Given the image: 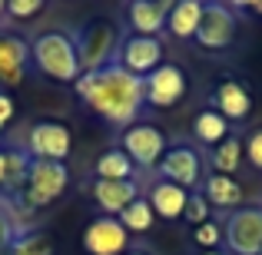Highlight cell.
Listing matches in <instances>:
<instances>
[{
	"label": "cell",
	"mask_w": 262,
	"mask_h": 255,
	"mask_svg": "<svg viewBox=\"0 0 262 255\" xmlns=\"http://www.w3.org/2000/svg\"><path fill=\"white\" fill-rule=\"evenodd\" d=\"M73 93L110 126H133L143 109V80L126 73L120 63H110L96 73H83L73 83Z\"/></svg>",
	"instance_id": "obj_1"
},
{
	"label": "cell",
	"mask_w": 262,
	"mask_h": 255,
	"mask_svg": "<svg viewBox=\"0 0 262 255\" xmlns=\"http://www.w3.org/2000/svg\"><path fill=\"white\" fill-rule=\"evenodd\" d=\"M30 66L53 83H77L83 77L70 30H47L30 43Z\"/></svg>",
	"instance_id": "obj_2"
},
{
	"label": "cell",
	"mask_w": 262,
	"mask_h": 255,
	"mask_svg": "<svg viewBox=\"0 0 262 255\" xmlns=\"http://www.w3.org/2000/svg\"><path fill=\"white\" fill-rule=\"evenodd\" d=\"M77 43V57H80V70L83 73H96L103 66L116 63V50H120L123 37L110 20H90L73 33Z\"/></svg>",
	"instance_id": "obj_3"
},
{
	"label": "cell",
	"mask_w": 262,
	"mask_h": 255,
	"mask_svg": "<svg viewBox=\"0 0 262 255\" xmlns=\"http://www.w3.org/2000/svg\"><path fill=\"white\" fill-rule=\"evenodd\" d=\"M223 242L232 255H259L262 252V205H239L226 216Z\"/></svg>",
	"instance_id": "obj_4"
},
{
	"label": "cell",
	"mask_w": 262,
	"mask_h": 255,
	"mask_svg": "<svg viewBox=\"0 0 262 255\" xmlns=\"http://www.w3.org/2000/svg\"><path fill=\"white\" fill-rule=\"evenodd\" d=\"M30 159H50V163H63L67 156L73 153V133L67 123L57 120H37L30 123L24 140Z\"/></svg>",
	"instance_id": "obj_5"
},
{
	"label": "cell",
	"mask_w": 262,
	"mask_h": 255,
	"mask_svg": "<svg viewBox=\"0 0 262 255\" xmlns=\"http://www.w3.org/2000/svg\"><path fill=\"white\" fill-rule=\"evenodd\" d=\"M120 149L136 163V169H156L166 153V133L153 123H133L123 129L120 136Z\"/></svg>",
	"instance_id": "obj_6"
},
{
	"label": "cell",
	"mask_w": 262,
	"mask_h": 255,
	"mask_svg": "<svg viewBox=\"0 0 262 255\" xmlns=\"http://www.w3.org/2000/svg\"><path fill=\"white\" fill-rule=\"evenodd\" d=\"M116 63H120L126 73L146 80L153 70H160V66L166 63V60H163V40L160 37H136V33H129V37H123L120 50H116Z\"/></svg>",
	"instance_id": "obj_7"
},
{
	"label": "cell",
	"mask_w": 262,
	"mask_h": 255,
	"mask_svg": "<svg viewBox=\"0 0 262 255\" xmlns=\"http://www.w3.org/2000/svg\"><path fill=\"white\" fill-rule=\"evenodd\" d=\"M239 20L236 10L226 4H203V20H199L196 30V43L206 50H226V47L236 40Z\"/></svg>",
	"instance_id": "obj_8"
},
{
	"label": "cell",
	"mask_w": 262,
	"mask_h": 255,
	"mask_svg": "<svg viewBox=\"0 0 262 255\" xmlns=\"http://www.w3.org/2000/svg\"><path fill=\"white\" fill-rule=\"evenodd\" d=\"M186 73L179 63H163L160 70H153L143 80V100L156 109H169L186 96Z\"/></svg>",
	"instance_id": "obj_9"
},
{
	"label": "cell",
	"mask_w": 262,
	"mask_h": 255,
	"mask_svg": "<svg viewBox=\"0 0 262 255\" xmlns=\"http://www.w3.org/2000/svg\"><path fill=\"white\" fill-rule=\"evenodd\" d=\"M160 179H166V182L179 186V189L192 192V186H199V176H203V159H199V153L192 146H186V143H176V146H169L166 153H163L160 159Z\"/></svg>",
	"instance_id": "obj_10"
},
{
	"label": "cell",
	"mask_w": 262,
	"mask_h": 255,
	"mask_svg": "<svg viewBox=\"0 0 262 255\" xmlns=\"http://www.w3.org/2000/svg\"><path fill=\"white\" fill-rule=\"evenodd\" d=\"M83 249L90 255H126L129 252V232L113 216H96L83 229Z\"/></svg>",
	"instance_id": "obj_11"
},
{
	"label": "cell",
	"mask_w": 262,
	"mask_h": 255,
	"mask_svg": "<svg viewBox=\"0 0 262 255\" xmlns=\"http://www.w3.org/2000/svg\"><path fill=\"white\" fill-rule=\"evenodd\" d=\"M169 0H129L123 17H126L129 33L136 37H160L166 30V17H169Z\"/></svg>",
	"instance_id": "obj_12"
},
{
	"label": "cell",
	"mask_w": 262,
	"mask_h": 255,
	"mask_svg": "<svg viewBox=\"0 0 262 255\" xmlns=\"http://www.w3.org/2000/svg\"><path fill=\"white\" fill-rule=\"evenodd\" d=\"M30 70V43L17 33H0V89L20 86Z\"/></svg>",
	"instance_id": "obj_13"
},
{
	"label": "cell",
	"mask_w": 262,
	"mask_h": 255,
	"mask_svg": "<svg viewBox=\"0 0 262 255\" xmlns=\"http://www.w3.org/2000/svg\"><path fill=\"white\" fill-rule=\"evenodd\" d=\"M140 182H106V179H93L90 182V199L103 216H120L126 205H133L140 199Z\"/></svg>",
	"instance_id": "obj_14"
},
{
	"label": "cell",
	"mask_w": 262,
	"mask_h": 255,
	"mask_svg": "<svg viewBox=\"0 0 262 255\" xmlns=\"http://www.w3.org/2000/svg\"><path fill=\"white\" fill-rule=\"evenodd\" d=\"M27 172H30V153H27L24 143L0 146V189H4L7 199H13L24 189Z\"/></svg>",
	"instance_id": "obj_15"
},
{
	"label": "cell",
	"mask_w": 262,
	"mask_h": 255,
	"mask_svg": "<svg viewBox=\"0 0 262 255\" xmlns=\"http://www.w3.org/2000/svg\"><path fill=\"white\" fill-rule=\"evenodd\" d=\"M212 106H216L219 116H226L229 123H239L249 116L252 109V96L249 89L243 83H236V80H223L216 89H212Z\"/></svg>",
	"instance_id": "obj_16"
},
{
	"label": "cell",
	"mask_w": 262,
	"mask_h": 255,
	"mask_svg": "<svg viewBox=\"0 0 262 255\" xmlns=\"http://www.w3.org/2000/svg\"><path fill=\"white\" fill-rule=\"evenodd\" d=\"M186 199H189V192L179 189V186H173V182H166V179L153 182V186H149V192H146V202L153 205L156 219H166V222H176V219H183Z\"/></svg>",
	"instance_id": "obj_17"
},
{
	"label": "cell",
	"mask_w": 262,
	"mask_h": 255,
	"mask_svg": "<svg viewBox=\"0 0 262 255\" xmlns=\"http://www.w3.org/2000/svg\"><path fill=\"white\" fill-rule=\"evenodd\" d=\"M136 163L123 153L120 146H110L93 159V179H106V182H136Z\"/></svg>",
	"instance_id": "obj_18"
},
{
	"label": "cell",
	"mask_w": 262,
	"mask_h": 255,
	"mask_svg": "<svg viewBox=\"0 0 262 255\" xmlns=\"http://www.w3.org/2000/svg\"><path fill=\"white\" fill-rule=\"evenodd\" d=\"M203 196L209 205L216 209H239L243 205V186L232 176H219V172H209L203 182Z\"/></svg>",
	"instance_id": "obj_19"
},
{
	"label": "cell",
	"mask_w": 262,
	"mask_h": 255,
	"mask_svg": "<svg viewBox=\"0 0 262 255\" xmlns=\"http://www.w3.org/2000/svg\"><path fill=\"white\" fill-rule=\"evenodd\" d=\"M199 20H203V4H199V0H179V4L169 7L166 30L173 33L176 40H189V37L196 40Z\"/></svg>",
	"instance_id": "obj_20"
},
{
	"label": "cell",
	"mask_w": 262,
	"mask_h": 255,
	"mask_svg": "<svg viewBox=\"0 0 262 255\" xmlns=\"http://www.w3.org/2000/svg\"><path fill=\"white\" fill-rule=\"evenodd\" d=\"M192 136H196L203 146H219V143L229 136V120L219 116L216 109H203L192 120Z\"/></svg>",
	"instance_id": "obj_21"
},
{
	"label": "cell",
	"mask_w": 262,
	"mask_h": 255,
	"mask_svg": "<svg viewBox=\"0 0 262 255\" xmlns=\"http://www.w3.org/2000/svg\"><path fill=\"white\" fill-rule=\"evenodd\" d=\"M243 140L239 136H226L219 146H212V156H209V163H212V172H219V176H232L239 166H243Z\"/></svg>",
	"instance_id": "obj_22"
},
{
	"label": "cell",
	"mask_w": 262,
	"mask_h": 255,
	"mask_svg": "<svg viewBox=\"0 0 262 255\" xmlns=\"http://www.w3.org/2000/svg\"><path fill=\"white\" fill-rule=\"evenodd\" d=\"M116 219H120V225L129 232V236H143V232H149V229H153L156 212H153V205L146 202V196H140L133 205H126V209H123Z\"/></svg>",
	"instance_id": "obj_23"
},
{
	"label": "cell",
	"mask_w": 262,
	"mask_h": 255,
	"mask_svg": "<svg viewBox=\"0 0 262 255\" xmlns=\"http://www.w3.org/2000/svg\"><path fill=\"white\" fill-rule=\"evenodd\" d=\"M7 255H53V245L43 232L27 229V232H17V239L10 242Z\"/></svg>",
	"instance_id": "obj_24"
},
{
	"label": "cell",
	"mask_w": 262,
	"mask_h": 255,
	"mask_svg": "<svg viewBox=\"0 0 262 255\" xmlns=\"http://www.w3.org/2000/svg\"><path fill=\"white\" fill-rule=\"evenodd\" d=\"M209 216H212V205L206 202V196L199 189H192L189 192V199H186V212H183V219L192 225V229H199L203 222H209Z\"/></svg>",
	"instance_id": "obj_25"
},
{
	"label": "cell",
	"mask_w": 262,
	"mask_h": 255,
	"mask_svg": "<svg viewBox=\"0 0 262 255\" xmlns=\"http://www.w3.org/2000/svg\"><path fill=\"white\" fill-rule=\"evenodd\" d=\"M192 242L199 245L203 252H212V249H219V242H223V225L219 222H203L196 232H192Z\"/></svg>",
	"instance_id": "obj_26"
},
{
	"label": "cell",
	"mask_w": 262,
	"mask_h": 255,
	"mask_svg": "<svg viewBox=\"0 0 262 255\" xmlns=\"http://www.w3.org/2000/svg\"><path fill=\"white\" fill-rule=\"evenodd\" d=\"M43 7H47L43 0H10V4H7V17L10 20H30V17H37Z\"/></svg>",
	"instance_id": "obj_27"
},
{
	"label": "cell",
	"mask_w": 262,
	"mask_h": 255,
	"mask_svg": "<svg viewBox=\"0 0 262 255\" xmlns=\"http://www.w3.org/2000/svg\"><path fill=\"white\" fill-rule=\"evenodd\" d=\"M17 225H13V219L4 212V205H0V255H7V249H10V242L17 239Z\"/></svg>",
	"instance_id": "obj_28"
},
{
	"label": "cell",
	"mask_w": 262,
	"mask_h": 255,
	"mask_svg": "<svg viewBox=\"0 0 262 255\" xmlns=\"http://www.w3.org/2000/svg\"><path fill=\"white\" fill-rule=\"evenodd\" d=\"M17 116V103L7 89H0V140H4V129L10 126V120Z\"/></svg>",
	"instance_id": "obj_29"
},
{
	"label": "cell",
	"mask_w": 262,
	"mask_h": 255,
	"mask_svg": "<svg viewBox=\"0 0 262 255\" xmlns=\"http://www.w3.org/2000/svg\"><path fill=\"white\" fill-rule=\"evenodd\" d=\"M243 146H246V156H249V163H252L256 169H262V129H256V133H252L249 140L243 143Z\"/></svg>",
	"instance_id": "obj_30"
},
{
	"label": "cell",
	"mask_w": 262,
	"mask_h": 255,
	"mask_svg": "<svg viewBox=\"0 0 262 255\" xmlns=\"http://www.w3.org/2000/svg\"><path fill=\"white\" fill-rule=\"evenodd\" d=\"M232 10H249V13H256V17H262V0H256V4H236Z\"/></svg>",
	"instance_id": "obj_31"
},
{
	"label": "cell",
	"mask_w": 262,
	"mask_h": 255,
	"mask_svg": "<svg viewBox=\"0 0 262 255\" xmlns=\"http://www.w3.org/2000/svg\"><path fill=\"white\" fill-rule=\"evenodd\" d=\"M126 255H153V252H146V249H129Z\"/></svg>",
	"instance_id": "obj_32"
},
{
	"label": "cell",
	"mask_w": 262,
	"mask_h": 255,
	"mask_svg": "<svg viewBox=\"0 0 262 255\" xmlns=\"http://www.w3.org/2000/svg\"><path fill=\"white\" fill-rule=\"evenodd\" d=\"M203 255H229V252H219V249H212V252H203Z\"/></svg>",
	"instance_id": "obj_33"
},
{
	"label": "cell",
	"mask_w": 262,
	"mask_h": 255,
	"mask_svg": "<svg viewBox=\"0 0 262 255\" xmlns=\"http://www.w3.org/2000/svg\"><path fill=\"white\" fill-rule=\"evenodd\" d=\"M0 17H7V4H4V0H0Z\"/></svg>",
	"instance_id": "obj_34"
},
{
	"label": "cell",
	"mask_w": 262,
	"mask_h": 255,
	"mask_svg": "<svg viewBox=\"0 0 262 255\" xmlns=\"http://www.w3.org/2000/svg\"><path fill=\"white\" fill-rule=\"evenodd\" d=\"M259 255H262V252H259Z\"/></svg>",
	"instance_id": "obj_35"
}]
</instances>
